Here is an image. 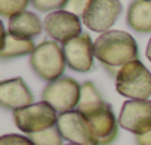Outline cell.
Listing matches in <instances>:
<instances>
[{
    "instance_id": "1",
    "label": "cell",
    "mask_w": 151,
    "mask_h": 145,
    "mask_svg": "<svg viewBox=\"0 0 151 145\" xmlns=\"http://www.w3.org/2000/svg\"><path fill=\"white\" fill-rule=\"evenodd\" d=\"M93 55L110 72H119L126 64L138 59V45L129 33L110 30L93 42Z\"/></svg>"
},
{
    "instance_id": "2",
    "label": "cell",
    "mask_w": 151,
    "mask_h": 145,
    "mask_svg": "<svg viewBox=\"0 0 151 145\" xmlns=\"http://www.w3.org/2000/svg\"><path fill=\"white\" fill-rule=\"evenodd\" d=\"M30 65L36 74L45 82H55L62 77L67 65L64 50L55 40H43L30 55Z\"/></svg>"
},
{
    "instance_id": "3",
    "label": "cell",
    "mask_w": 151,
    "mask_h": 145,
    "mask_svg": "<svg viewBox=\"0 0 151 145\" xmlns=\"http://www.w3.org/2000/svg\"><path fill=\"white\" fill-rule=\"evenodd\" d=\"M116 90L127 99H148L151 96V72L139 61H132L119 70Z\"/></svg>"
},
{
    "instance_id": "4",
    "label": "cell",
    "mask_w": 151,
    "mask_h": 145,
    "mask_svg": "<svg viewBox=\"0 0 151 145\" xmlns=\"http://www.w3.org/2000/svg\"><path fill=\"white\" fill-rule=\"evenodd\" d=\"M80 89L82 85H79L74 79L62 76L58 80L46 85L42 93V101L49 104L56 113L64 114L77 108Z\"/></svg>"
},
{
    "instance_id": "5",
    "label": "cell",
    "mask_w": 151,
    "mask_h": 145,
    "mask_svg": "<svg viewBox=\"0 0 151 145\" xmlns=\"http://www.w3.org/2000/svg\"><path fill=\"white\" fill-rule=\"evenodd\" d=\"M58 117V113L43 101L14 111V121L17 127L27 135L39 133L56 126Z\"/></svg>"
},
{
    "instance_id": "6",
    "label": "cell",
    "mask_w": 151,
    "mask_h": 145,
    "mask_svg": "<svg viewBox=\"0 0 151 145\" xmlns=\"http://www.w3.org/2000/svg\"><path fill=\"white\" fill-rule=\"evenodd\" d=\"M119 124L122 129L135 136L151 130V101L150 99H129L122 105Z\"/></svg>"
},
{
    "instance_id": "7",
    "label": "cell",
    "mask_w": 151,
    "mask_h": 145,
    "mask_svg": "<svg viewBox=\"0 0 151 145\" xmlns=\"http://www.w3.org/2000/svg\"><path fill=\"white\" fill-rule=\"evenodd\" d=\"M120 14V0H92L82 21L89 30L102 34L110 31Z\"/></svg>"
},
{
    "instance_id": "8",
    "label": "cell",
    "mask_w": 151,
    "mask_h": 145,
    "mask_svg": "<svg viewBox=\"0 0 151 145\" xmlns=\"http://www.w3.org/2000/svg\"><path fill=\"white\" fill-rule=\"evenodd\" d=\"M88 123L93 145H111L119 135V120L110 104H104L98 111L88 116Z\"/></svg>"
},
{
    "instance_id": "9",
    "label": "cell",
    "mask_w": 151,
    "mask_h": 145,
    "mask_svg": "<svg viewBox=\"0 0 151 145\" xmlns=\"http://www.w3.org/2000/svg\"><path fill=\"white\" fill-rule=\"evenodd\" d=\"M45 31L50 39L65 45L82 34V21L68 11L50 12L45 19Z\"/></svg>"
},
{
    "instance_id": "10",
    "label": "cell",
    "mask_w": 151,
    "mask_h": 145,
    "mask_svg": "<svg viewBox=\"0 0 151 145\" xmlns=\"http://www.w3.org/2000/svg\"><path fill=\"white\" fill-rule=\"evenodd\" d=\"M67 65L77 72H89L93 68V42L89 34L82 33L62 46Z\"/></svg>"
},
{
    "instance_id": "11",
    "label": "cell",
    "mask_w": 151,
    "mask_h": 145,
    "mask_svg": "<svg viewBox=\"0 0 151 145\" xmlns=\"http://www.w3.org/2000/svg\"><path fill=\"white\" fill-rule=\"evenodd\" d=\"M56 127L61 132L62 138L70 144L93 145L88 118L77 110L59 114Z\"/></svg>"
},
{
    "instance_id": "12",
    "label": "cell",
    "mask_w": 151,
    "mask_h": 145,
    "mask_svg": "<svg viewBox=\"0 0 151 145\" xmlns=\"http://www.w3.org/2000/svg\"><path fill=\"white\" fill-rule=\"evenodd\" d=\"M34 101V96L21 77L3 80L0 83V105L5 110H21L28 107Z\"/></svg>"
},
{
    "instance_id": "13",
    "label": "cell",
    "mask_w": 151,
    "mask_h": 145,
    "mask_svg": "<svg viewBox=\"0 0 151 145\" xmlns=\"http://www.w3.org/2000/svg\"><path fill=\"white\" fill-rule=\"evenodd\" d=\"M43 24L39 19V17L33 12H22L18 14L12 18H9V33L19 37V39H27L31 40L34 37H37L42 30H43Z\"/></svg>"
},
{
    "instance_id": "14",
    "label": "cell",
    "mask_w": 151,
    "mask_h": 145,
    "mask_svg": "<svg viewBox=\"0 0 151 145\" xmlns=\"http://www.w3.org/2000/svg\"><path fill=\"white\" fill-rule=\"evenodd\" d=\"M126 22L138 33H151V0H133L127 9Z\"/></svg>"
},
{
    "instance_id": "15",
    "label": "cell",
    "mask_w": 151,
    "mask_h": 145,
    "mask_svg": "<svg viewBox=\"0 0 151 145\" xmlns=\"http://www.w3.org/2000/svg\"><path fill=\"white\" fill-rule=\"evenodd\" d=\"M3 30V47L0 52L2 59H12V58H18V56H25V55H31L36 49L33 40H27V39H19L14 34H11L8 30Z\"/></svg>"
},
{
    "instance_id": "16",
    "label": "cell",
    "mask_w": 151,
    "mask_h": 145,
    "mask_svg": "<svg viewBox=\"0 0 151 145\" xmlns=\"http://www.w3.org/2000/svg\"><path fill=\"white\" fill-rule=\"evenodd\" d=\"M104 104H105V101L102 99L96 86L92 82H85L80 89V99H79V104H77L76 110L80 111L85 117H88V116L93 114L95 111H98Z\"/></svg>"
},
{
    "instance_id": "17",
    "label": "cell",
    "mask_w": 151,
    "mask_h": 145,
    "mask_svg": "<svg viewBox=\"0 0 151 145\" xmlns=\"http://www.w3.org/2000/svg\"><path fill=\"white\" fill-rule=\"evenodd\" d=\"M30 139L33 141L34 145H62L64 142V138L56 126L39 133H33L30 135Z\"/></svg>"
},
{
    "instance_id": "18",
    "label": "cell",
    "mask_w": 151,
    "mask_h": 145,
    "mask_svg": "<svg viewBox=\"0 0 151 145\" xmlns=\"http://www.w3.org/2000/svg\"><path fill=\"white\" fill-rule=\"evenodd\" d=\"M31 0H0V15L3 18H12L25 12V8Z\"/></svg>"
},
{
    "instance_id": "19",
    "label": "cell",
    "mask_w": 151,
    "mask_h": 145,
    "mask_svg": "<svg viewBox=\"0 0 151 145\" xmlns=\"http://www.w3.org/2000/svg\"><path fill=\"white\" fill-rule=\"evenodd\" d=\"M68 0H31L33 6L40 12H55L65 8Z\"/></svg>"
},
{
    "instance_id": "20",
    "label": "cell",
    "mask_w": 151,
    "mask_h": 145,
    "mask_svg": "<svg viewBox=\"0 0 151 145\" xmlns=\"http://www.w3.org/2000/svg\"><path fill=\"white\" fill-rule=\"evenodd\" d=\"M91 2L92 0H68L67 5H65V9L76 17L83 18V15L86 14Z\"/></svg>"
},
{
    "instance_id": "21",
    "label": "cell",
    "mask_w": 151,
    "mask_h": 145,
    "mask_svg": "<svg viewBox=\"0 0 151 145\" xmlns=\"http://www.w3.org/2000/svg\"><path fill=\"white\" fill-rule=\"evenodd\" d=\"M0 145H34L30 136H22L17 133L3 135L0 138Z\"/></svg>"
},
{
    "instance_id": "22",
    "label": "cell",
    "mask_w": 151,
    "mask_h": 145,
    "mask_svg": "<svg viewBox=\"0 0 151 145\" xmlns=\"http://www.w3.org/2000/svg\"><path fill=\"white\" fill-rule=\"evenodd\" d=\"M135 142L136 145H151V130H148L144 135L135 136Z\"/></svg>"
},
{
    "instance_id": "23",
    "label": "cell",
    "mask_w": 151,
    "mask_h": 145,
    "mask_svg": "<svg viewBox=\"0 0 151 145\" xmlns=\"http://www.w3.org/2000/svg\"><path fill=\"white\" fill-rule=\"evenodd\" d=\"M145 53H147V58H148L150 62H151V39H150V42H148V45H147V50H145Z\"/></svg>"
},
{
    "instance_id": "24",
    "label": "cell",
    "mask_w": 151,
    "mask_h": 145,
    "mask_svg": "<svg viewBox=\"0 0 151 145\" xmlns=\"http://www.w3.org/2000/svg\"><path fill=\"white\" fill-rule=\"evenodd\" d=\"M67 145H79V144H67Z\"/></svg>"
}]
</instances>
